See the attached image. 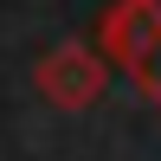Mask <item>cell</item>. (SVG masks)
Masks as SVG:
<instances>
[{
    "instance_id": "cell-2",
    "label": "cell",
    "mask_w": 161,
    "mask_h": 161,
    "mask_svg": "<svg viewBox=\"0 0 161 161\" xmlns=\"http://www.w3.org/2000/svg\"><path fill=\"white\" fill-rule=\"evenodd\" d=\"M97 84H103V77H97V64H90L84 52H58V64H45V90L58 103H90Z\"/></svg>"
},
{
    "instance_id": "cell-1",
    "label": "cell",
    "mask_w": 161,
    "mask_h": 161,
    "mask_svg": "<svg viewBox=\"0 0 161 161\" xmlns=\"http://www.w3.org/2000/svg\"><path fill=\"white\" fill-rule=\"evenodd\" d=\"M110 52L136 71V84L161 103V0H123L103 26Z\"/></svg>"
}]
</instances>
